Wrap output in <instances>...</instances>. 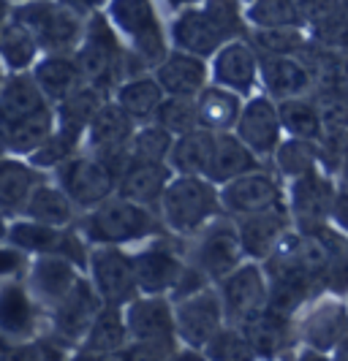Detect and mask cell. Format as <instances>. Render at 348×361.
Returning a JSON list of instances; mask_svg holds the SVG:
<instances>
[{"label":"cell","instance_id":"1","mask_svg":"<svg viewBox=\"0 0 348 361\" xmlns=\"http://www.w3.org/2000/svg\"><path fill=\"white\" fill-rule=\"evenodd\" d=\"M242 19L245 17L239 14L237 0H202L177 11L169 27V38L177 49L210 60L229 38L245 33Z\"/></svg>","mask_w":348,"mask_h":361},{"label":"cell","instance_id":"2","mask_svg":"<svg viewBox=\"0 0 348 361\" xmlns=\"http://www.w3.org/2000/svg\"><path fill=\"white\" fill-rule=\"evenodd\" d=\"M158 212L172 234H199L212 220L223 215L220 188L202 174H174L161 199Z\"/></svg>","mask_w":348,"mask_h":361},{"label":"cell","instance_id":"3","mask_svg":"<svg viewBox=\"0 0 348 361\" xmlns=\"http://www.w3.org/2000/svg\"><path fill=\"white\" fill-rule=\"evenodd\" d=\"M161 212L114 193L82 217L79 231L90 245H131L161 234Z\"/></svg>","mask_w":348,"mask_h":361},{"label":"cell","instance_id":"4","mask_svg":"<svg viewBox=\"0 0 348 361\" xmlns=\"http://www.w3.org/2000/svg\"><path fill=\"white\" fill-rule=\"evenodd\" d=\"M126 57L128 49L123 47V38L114 30L107 11H92L85 25V33L73 49V60L85 82L104 92L114 90L126 68Z\"/></svg>","mask_w":348,"mask_h":361},{"label":"cell","instance_id":"5","mask_svg":"<svg viewBox=\"0 0 348 361\" xmlns=\"http://www.w3.org/2000/svg\"><path fill=\"white\" fill-rule=\"evenodd\" d=\"M107 17L126 41L128 54L145 68H155L169 54V36L152 0H109Z\"/></svg>","mask_w":348,"mask_h":361},{"label":"cell","instance_id":"6","mask_svg":"<svg viewBox=\"0 0 348 361\" xmlns=\"http://www.w3.org/2000/svg\"><path fill=\"white\" fill-rule=\"evenodd\" d=\"M11 14L36 36L41 52H73L88 25V17L63 0H25Z\"/></svg>","mask_w":348,"mask_h":361},{"label":"cell","instance_id":"7","mask_svg":"<svg viewBox=\"0 0 348 361\" xmlns=\"http://www.w3.org/2000/svg\"><path fill=\"white\" fill-rule=\"evenodd\" d=\"M55 182L68 193V199L76 204V209L88 212L92 207L117 193V171L109 163L95 158L90 152H76L66 163H60L55 171Z\"/></svg>","mask_w":348,"mask_h":361},{"label":"cell","instance_id":"8","mask_svg":"<svg viewBox=\"0 0 348 361\" xmlns=\"http://www.w3.org/2000/svg\"><path fill=\"white\" fill-rule=\"evenodd\" d=\"M136 120L123 111V106L107 98L104 106L95 111L90 128L85 133V152H90L120 174L131 163V139L136 130Z\"/></svg>","mask_w":348,"mask_h":361},{"label":"cell","instance_id":"9","mask_svg":"<svg viewBox=\"0 0 348 361\" xmlns=\"http://www.w3.org/2000/svg\"><path fill=\"white\" fill-rule=\"evenodd\" d=\"M172 302H174V326H177V337H180L183 348L202 353L204 345L229 324L218 288L204 286V288L185 293Z\"/></svg>","mask_w":348,"mask_h":361},{"label":"cell","instance_id":"10","mask_svg":"<svg viewBox=\"0 0 348 361\" xmlns=\"http://www.w3.org/2000/svg\"><path fill=\"white\" fill-rule=\"evenodd\" d=\"M8 242L19 245L28 255H63L71 258L76 267L88 271L90 242L73 226H47L28 217H19L8 228Z\"/></svg>","mask_w":348,"mask_h":361},{"label":"cell","instance_id":"11","mask_svg":"<svg viewBox=\"0 0 348 361\" xmlns=\"http://www.w3.org/2000/svg\"><path fill=\"white\" fill-rule=\"evenodd\" d=\"M218 293L223 310H226V321L234 326H242L258 315L261 310L270 305V277L267 269L258 267V261L248 258L242 261L237 269L229 271L218 283Z\"/></svg>","mask_w":348,"mask_h":361},{"label":"cell","instance_id":"12","mask_svg":"<svg viewBox=\"0 0 348 361\" xmlns=\"http://www.w3.org/2000/svg\"><path fill=\"white\" fill-rule=\"evenodd\" d=\"M88 277L92 280L95 290L101 293L104 305L126 307L139 293L136 271H133V255L126 253L123 245H90Z\"/></svg>","mask_w":348,"mask_h":361},{"label":"cell","instance_id":"13","mask_svg":"<svg viewBox=\"0 0 348 361\" xmlns=\"http://www.w3.org/2000/svg\"><path fill=\"white\" fill-rule=\"evenodd\" d=\"M210 79L239 95H251L261 79V54L251 38H229L210 57Z\"/></svg>","mask_w":348,"mask_h":361},{"label":"cell","instance_id":"14","mask_svg":"<svg viewBox=\"0 0 348 361\" xmlns=\"http://www.w3.org/2000/svg\"><path fill=\"white\" fill-rule=\"evenodd\" d=\"M234 133L256 152L258 158H272L283 142V133H286L275 98L272 95H251L242 106Z\"/></svg>","mask_w":348,"mask_h":361},{"label":"cell","instance_id":"15","mask_svg":"<svg viewBox=\"0 0 348 361\" xmlns=\"http://www.w3.org/2000/svg\"><path fill=\"white\" fill-rule=\"evenodd\" d=\"M335 188L332 182L321 174V169L308 171L302 177L292 180V201H289V212H292L296 231L313 234L321 226L330 223L332 201H335Z\"/></svg>","mask_w":348,"mask_h":361},{"label":"cell","instance_id":"16","mask_svg":"<svg viewBox=\"0 0 348 361\" xmlns=\"http://www.w3.org/2000/svg\"><path fill=\"white\" fill-rule=\"evenodd\" d=\"M220 204H223L226 215L242 217L280 207L283 196H280V185L275 182V177H270L258 166L253 171H245L234 180L223 182L220 185Z\"/></svg>","mask_w":348,"mask_h":361},{"label":"cell","instance_id":"17","mask_svg":"<svg viewBox=\"0 0 348 361\" xmlns=\"http://www.w3.org/2000/svg\"><path fill=\"white\" fill-rule=\"evenodd\" d=\"M85 274L82 267H76L71 258L63 255H33L30 267H28V288L33 293L41 307L49 312L68 296V290L79 283V277Z\"/></svg>","mask_w":348,"mask_h":361},{"label":"cell","instance_id":"18","mask_svg":"<svg viewBox=\"0 0 348 361\" xmlns=\"http://www.w3.org/2000/svg\"><path fill=\"white\" fill-rule=\"evenodd\" d=\"M245 247L239 239L237 223H218L212 220L196 247V267L212 280L220 283L229 271H234L245 261Z\"/></svg>","mask_w":348,"mask_h":361},{"label":"cell","instance_id":"19","mask_svg":"<svg viewBox=\"0 0 348 361\" xmlns=\"http://www.w3.org/2000/svg\"><path fill=\"white\" fill-rule=\"evenodd\" d=\"M101 307H104V299L85 271L79 277V283L68 290V296L52 310V329L71 343H82Z\"/></svg>","mask_w":348,"mask_h":361},{"label":"cell","instance_id":"20","mask_svg":"<svg viewBox=\"0 0 348 361\" xmlns=\"http://www.w3.org/2000/svg\"><path fill=\"white\" fill-rule=\"evenodd\" d=\"M133 255V271H136V288L139 293L152 296H172L185 274V267L180 255L169 250L166 245H150Z\"/></svg>","mask_w":348,"mask_h":361},{"label":"cell","instance_id":"21","mask_svg":"<svg viewBox=\"0 0 348 361\" xmlns=\"http://www.w3.org/2000/svg\"><path fill=\"white\" fill-rule=\"evenodd\" d=\"M123 312H126V326H128L131 340H169V337H177L172 296L136 293L123 307Z\"/></svg>","mask_w":348,"mask_h":361},{"label":"cell","instance_id":"22","mask_svg":"<svg viewBox=\"0 0 348 361\" xmlns=\"http://www.w3.org/2000/svg\"><path fill=\"white\" fill-rule=\"evenodd\" d=\"M292 212H286V207H272L264 212L237 217V231L242 239L245 255L253 261H267L277 250V245L283 242V236L292 231Z\"/></svg>","mask_w":348,"mask_h":361},{"label":"cell","instance_id":"23","mask_svg":"<svg viewBox=\"0 0 348 361\" xmlns=\"http://www.w3.org/2000/svg\"><path fill=\"white\" fill-rule=\"evenodd\" d=\"M152 73L161 82L166 95L196 98L212 82L210 79V60L193 52H185V49H177V47L169 49V54L152 68Z\"/></svg>","mask_w":348,"mask_h":361},{"label":"cell","instance_id":"24","mask_svg":"<svg viewBox=\"0 0 348 361\" xmlns=\"http://www.w3.org/2000/svg\"><path fill=\"white\" fill-rule=\"evenodd\" d=\"M172 177H174V171L169 163L131 161L117 177V193L123 199L142 204V207L158 209Z\"/></svg>","mask_w":348,"mask_h":361},{"label":"cell","instance_id":"25","mask_svg":"<svg viewBox=\"0 0 348 361\" xmlns=\"http://www.w3.org/2000/svg\"><path fill=\"white\" fill-rule=\"evenodd\" d=\"M261 85L275 101L299 98L316 87L311 68L296 54H261Z\"/></svg>","mask_w":348,"mask_h":361},{"label":"cell","instance_id":"26","mask_svg":"<svg viewBox=\"0 0 348 361\" xmlns=\"http://www.w3.org/2000/svg\"><path fill=\"white\" fill-rule=\"evenodd\" d=\"M38 302L28 288V283H6L0 288V334L6 340L30 343L36 337Z\"/></svg>","mask_w":348,"mask_h":361},{"label":"cell","instance_id":"27","mask_svg":"<svg viewBox=\"0 0 348 361\" xmlns=\"http://www.w3.org/2000/svg\"><path fill=\"white\" fill-rule=\"evenodd\" d=\"M302 22L313 38L332 49L348 52V3L346 0H299Z\"/></svg>","mask_w":348,"mask_h":361},{"label":"cell","instance_id":"28","mask_svg":"<svg viewBox=\"0 0 348 361\" xmlns=\"http://www.w3.org/2000/svg\"><path fill=\"white\" fill-rule=\"evenodd\" d=\"M302 337L316 353L337 350V345L348 337V310L335 299L318 302L311 315L305 318Z\"/></svg>","mask_w":348,"mask_h":361},{"label":"cell","instance_id":"29","mask_svg":"<svg viewBox=\"0 0 348 361\" xmlns=\"http://www.w3.org/2000/svg\"><path fill=\"white\" fill-rule=\"evenodd\" d=\"M30 71L36 76L38 87L49 98V104L68 98L73 90L85 85V76L73 60V52H44Z\"/></svg>","mask_w":348,"mask_h":361},{"label":"cell","instance_id":"30","mask_svg":"<svg viewBox=\"0 0 348 361\" xmlns=\"http://www.w3.org/2000/svg\"><path fill=\"white\" fill-rule=\"evenodd\" d=\"M131 343L128 326H126V312L117 305H104L101 312L95 315L90 331L85 334L82 340V353L88 356H101V359H109V356H120L123 348Z\"/></svg>","mask_w":348,"mask_h":361},{"label":"cell","instance_id":"31","mask_svg":"<svg viewBox=\"0 0 348 361\" xmlns=\"http://www.w3.org/2000/svg\"><path fill=\"white\" fill-rule=\"evenodd\" d=\"M49 98L38 87L33 71H8L0 85V126L14 123L22 114L47 106Z\"/></svg>","mask_w":348,"mask_h":361},{"label":"cell","instance_id":"32","mask_svg":"<svg viewBox=\"0 0 348 361\" xmlns=\"http://www.w3.org/2000/svg\"><path fill=\"white\" fill-rule=\"evenodd\" d=\"M258 163H261V158L234 130H223V133H215V149H212V163H210L207 180H212L220 188L223 182L258 169Z\"/></svg>","mask_w":348,"mask_h":361},{"label":"cell","instance_id":"33","mask_svg":"<svg viewBox=\"0 0 348 361\" xmlns=\"http://www.w3.org/2000/svg\"><path fill=\"white\" fill-rule=\"evenodd\" d=\"M166 90L161 87V82L155 79V73H142V76H131L123 79L114 87V101L123 106L126 114H131L139 126L142 123H152L158 109L164 104Z\"/></svg>","mask_w":348,"mask_h":361},{"label":"cell","instance_id":"34","mask_svg":"<svg viewBox=\"0 0 348 361\" xmlns=\"http://www.w3.org/2000/svg\"><path fill=\"white\" fill-rule=\"evenodd\" d=\"M41 182V171L28 161L0 158V215H22L30 193Z\"/></svg>","mask_w":348,"mask_h":361},{"label":"cell","instance_id":"35","mask_svg":"<svg viewBox=\"0 0 348 361\" xmlns=\"http://www.w3.org/2000/svg\"><path fill=\"white\" fill-rule=\"evenodd\" d=\"M6 128V136H8V155H33L38 147L44 145L57 128V114L55 106L47 104V106L36 109L30 114H22L14 123H8Z\"/></svg>","mask_w":348,"mask_h":361},{"label":"cell","instance_id":"36","mask_svg":"<svg viewBox=\"0 0 348 361\" xmlns=\"http://www.w3.org/2000/svg\"><path fill=\"white\" fill-rule=\"evenodd\" d=\"M215 149V130L210 128H193L188 133H180L169 152V166L174 174H202L207 177Z\"/></svg>","mask_w":348,"mask_h":361},{"label":"cell","instance_id":"37","mask_svg":"<svg viewBox=\"0 0 348 361\" xmlns=\"http://www.w3.org/2000/svg\"><path fill=\"white\" fill-rule=\"evenodd\" d=\"M196 106H199V126L210 128L215 133H223V130H234L245 101H242L239 92L210 82L196 95Z\"/></svg>","mask_w":348,"mask_h":361},{"label":"cell","instance_id":"38","mask_svg":"<svg viewBox=\"0 0 348 361\" xmlns=\"http://www.w3.org/2000/svg\"><path fill=\"white\" fill-rule=\"evenodd\" d=\"M36 223H47V226H73L76 217V204L68 199V193L57 185V182H38L36 190L30 193V199L25 204L22 215Z\"/></svg>","mask_w":348,"mask_h":361},{"label":"cell","instance_id":"39","mask_svg":"<svg viewBox=\"0 0 348 361\" xmlns=\"http://www.w3.org/2000/svg\"><path fill=\"white\" fill-rule=\"evenodd\" d=\"M239 329L251 340L256 356H277L292 343V318L270 307L261 310L251 321H245Z\"/></svg>","mask_w":348,"mask_h":361},{"label":"cell","instance_id":"40","mask_svg":"<svg viewBox=\"0 0 348 361\" xmlns=\"http://www.w3.org/2000/svg\"><path fill=\"white\" fill-rule=\"evenodd\" d=\"M38 57H41V47L36 36L11 14V19L0 27V60L6 71H30Z\"/></svg>","mask_w":348,"mask_h":361},{"label":"cell","instance_id":"41","mask_svg":"<svg viewBox=\"0 0 348 361\" xmlns=\"http://www.w3.org/2000/svg\"><path fill=\"white\" fill-rule=\"evenodd\" d=\"M104 101H107V92L85 82L79 90H73L68 98H63V101L55 104L57 126L71 130V133L85 136L92 123V117H95V111L104 106Z\"/></svg>","mask_w":348,"mask_h":361},{"label":"cell","instance_id":"42","mask_svg":"<svg viewBox=\"0 0 348 361\" xmlns=\"http://www.w3.org/2000/svg\"><path fill=\"white\" fill-rule=\"evenodd\" d=\"M272 158H275L280 174L294 180V177H302L308 171H316L324 161V149H321V142H316V139L289 136L280 142Z\"/></svg>","mask_w":348,"mask_h":361},{"label":"cell","instance_id":"43","mask_svg":"<svg viewBox=\"0 0 348 361\" xmlns=\"http://www.w3.org/2000/svg\"><path fill=\"white\" fill-rule=\"evenodd\" d=\"M277 111H280V123L283 130L289 136H299V139H316L321 142L324 139V126H321V114L313 98H286V101H277Z\"/></svg>","mask_w":348,"mask_h":361},{"label":"cell","instance_id":"44","mask_svg":"<svg viewBox=\"0 0 348 361\" xmlns=\"http://www.w3.org/2000/svg\"><path fill=\"white\" fill-rule=\"evenodd\" d=\"M85 149V136L71 133L66 128H55V133L38 147L33 155H28V163L36 166L38 171H55L60 163H66L71 155Z\"/></svg>","mask_w":348,"mask_h":361},{"label":"cell","instance_id":"45","mask_svg":"<svg viewBox=\"0 0 348 361\" xmlns=\"http://www.w3.org/2000/svg\"><path fill=\"white\" fill-rule=\"evenodd\" d=\"M174 133H169L164 126L152 123H142L133 130L131 139V161H150V163H166L169 152L174 145Z\"/></svg>","mask_w":348,"mask_h":361},{"label":"cell","instance_id":"46","mask_svg":"<svg viewBox=\"0 0 348 361\" xmlns=\"http://www.w3.org/2000/svg\"><path fill=\"white\" fill-rule=\"evenodd\" d=\"M245 22L253 27H289V25H305L299 0H251L245 8Z\"/></svg>","mask_w":348,"mask_h":361},{"label":"cell","instance_id":"47","mask_svg":"<svg viewBox=\"0 0 348 361\" xmlns=\"http://www.w3.org/2000/svg\"><path fill=\"white\" fill-rule=\"evenodd\" d=\"M251 41L258 54H299L305 49L308 38L302 36V25L289 27H253Z\"/></svg>","mask_w":348,"mask_h":361},{"label":"cell","instance_id":"48","mask_svg":"<svg viewBox=\"0 0 348 361\" xmlns=\"http://www.w3.org/2000/svg\"><path fill=\"white\" fill-rule=\"evenodd\" d=\"M204 359H218V361H242V359H256V350L251 340L245 337V331L234 324H226L218 334L204 345L202 350Z\"/></svg>","mask_w":348,"mask_h":361},{"label":"cell","instance_id":"49","mask_svg":"<svg viewBox=\"0 0 348 361\" xmlns=\"http://www.w3.org/2000/svg\"><path fill=\"white\" fill-rule=\"evenodd\" d=\"M155 123L164 126L166 130L174 133V136L199 128V106H196V98H188V95H166L161 109H158V114H155Z\"/></svg>","mask_w":348,"mask_h":361},{"label":"cell","instance_id":"50","mask_svg":"<svg viewBox=\"0 0 348 361\" xmlns=\"http://www.w3.org/2000/svg\"><path fill=\"white\" fill-rule=\"evenodd\" d=\"M313 101H316V106H318V114H321L324 136L348 133V92L318 90Z\"/></svg>","mask_w":348,"mask_h":361},{"label":"cell","instance_id":"51","mask_svg":"<svg viewBox=\"0 0 348 361\" xmlns=\"http://www.w3.org/2000/svg\"><path fill=\"white\" fill-rule=\"evenodd\" d=\"M25 264H28V253H25L19 245H14V242L3 245V242H0V277L17 274V271L25 269Z\"/></svg>","mask_w":348,"mask_h":361},{"label":"cell","instance_id":"52","mask_svg":"<svg viewBox=\"0 0 348 361\" xmlns=\"http://www.w3.org/2000/svg\"><path fill=\"white\" fill-rule=\"evenodd\" d=\"M330 223H335V228H340L343 234H348V188H343V190L335 193Z\"/></svg>","mask_w":348,"mask_h":361},{"label":"cell","instance_id":"53","mask_svg":"<svg viewBox=\"0 0 348 361\" xmlns=\"http://www.w3.org/2000/svg\"><path fill=\"white\" fill-rule=\"evenodd\" d=\"M63 3H68L71 8H76L79 14H85V17H90L92 11H101L109 0H63Z\"/></svg>","mask_w":348,"mask_h":361},{"label":"cell","instance_id":"54","mask_svg":"<svg viewBox=\"0 0 348 361\" xmlns=\"http://www.w3.org/2000/svg\"><path fill=\"white\" fill-rule=\"evenodd\" d=\"M11 11H14V6H11L8 0H0V27H3V25L11 19Z\"/></svg>","mask_w":348,"mask_h":361},{"label":"cell","instance_id":"55","mask_svg":"<svg viewBox=\"0 0 348 361\" xmlns=\"http://www.w3.org/2000/svg\"><path fill=\"white\" fill-rule=\"evenodd\" d=\"M8 155V136H6V128L0 126V158Z\"/></svg>","mask_w":348,"mask_h":361},{"label":"cell","instance_id":"56","mask_svg":"<svg viewBox=\"0 0 348 361\" xmlns=\"http://www.w3.org/2000/svg\"><path fill=\"white\" fill-rule=\"evenodd\" d=\"M169 6H174V8H185V6H196V3H202V0H166Z\"/></svg>","mask_w":348,"mask_h":361},{"label":"cell","instance_id":"57","mask_svg":"<svg viewBox=\"0 0 348 361\" xmlns=\"http://www.w3.org/2000/svg\"><path fill=\"white\" fill-rule=\"evenodd\" d=\"M8 228L11 226H6V215H0V242H8Z\"/></svg>","mask_w":348,"mask_h":361},{"label":"cell","instance_id":"58","mask_svg":"<svg viewBox=\"0 0 348 361\" xmlns=\"http://www.w3.org/2000/svg\"><path fill=\"white\" fill-rule=\"evenodd\" d=\"M340 174H343L346 188H348V145H346V152H343V163H340Z\"/></svg>","mask_w":348,"mask_h":361},{"label":"cell","instance_id":"59","mask_svg":"<svg viewBox=\"0 0 348 361\" xmlns=\"http://www.w3.org/2000/svg\"><path fill=\"white\" fill-rule=\"evenodd\" d=\"M337 356H343V359H348V337L343 340V343L337 345Z\"/></svg>","mask_w":348,"mask_h":361},{"label":"cell","instance_id":"60","mask_svg":"<svg viewBox=\"0 0 348 361\" xmlns=\"http://www.w3.org/2000/svg\"><path fill=\"white\" fill-rule=\"evenodd\" d=\"M3 353H8V350H6V337L0 334V356H3Z\"/></svg>","mask_w":348,"mask_h":361},{"label":"cell","instance_id":"61","mask_svg":"<svg viewBox=\"0 0 348 361\" xmlns=\"http://www.w3.org/2000/svg\"><path fill=\"white\" fill-rule=\"evenodd\" d=\"M6 73H8V71H6V66H3V60H0V85H3V79H6Z\"/></svg>","mask_w":348,"mask_h":361},{"label":"cell","instance_id":"62","mask_svg":"<svg viewBox=\"0 0 348 361\" xmlns=\"http://www.w3.org/2000/svg\"><path fill=\"white\" fill-rule=\"evenodd\" d=\"M8 3H11V6H17V3H25V0H8Z\"/></svg>","mask_w":348,"mask_h":361}]
</instances>
